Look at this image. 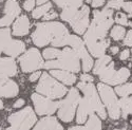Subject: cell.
Here are the masks:
<instances>
[{
	"label": "cell",
	"mask_w": 132,
	"mask_h": 130,
	"mask_svg": "<svg viewBox=\"0 0 132 130\" xmlns=\"http://www.w3.org/2000/svg\"><path fill=\"white\" fill-rule=\"evenodd\" d=\"M70 34L60 22H42L36 26L32 33V41L37 47H45L51 43L54 47H63L69 43Z\"/></svg>",
	"instance_id": "6da1fadb"
},
{
	"label": "cell",
	"mask_w": 132,
	"mask_h": 130,
	"mask_svg": "<svg viewBox=\"0 0 132 130\" xmlns=\"http://www.w3.org/2000/svg\"><path fill=\"white\" fill-rule=\"evenodd\" d=\"M43 68L61 69L77 73L80 70L79 56L74 49L64 48L56 59H50L46 63H43Z\"/></svg>",
	"instance_id": "7a4b0ae2"
},
{
	"label": "cell",
	"mask_w": 132,
	"mask_h": 130,
	"mask_svg": "<svg viewBox=\"0 0 132 130\" xmlns=\"http://www.w3.org/2000/svg\"><path fill=\"white\" fill-rule=\"evenodd\" d=\"M36 91L49 99H61L67 93V88L51 77L48 73H43L39 84L36 87Z\"/></svg>",
	"instance_id": "3957f363"
},
{
	"label": "cell",
	"mask_w": 132,
	"mask_h": 130,
	"mask_svg": "<svg viewBox=\"0 0 132 130\" xmlns=\"http://www.w3.org/2000/svg\"><path fill=\"white\" fill-rule=\"evenodd\" d=\"M80 100V95L77 91V89L72 88L67 97L59 102V107H58V117L62 122L70 123L75 114V110L77 108V105Z\"/></svg>",
	"instance_id": "277c9868"
},
{
	"label": "cell",
	"mask_w": 132,
	"mask_h": 130,
	"mask_svg": "<svg viewBox=\"0 0 132 130\" xmlns=\"http://www.w3.org/2000/svg\"><path fill=\"white\" fill-rule=\"evenodd\" d=\"M97 88L104 104L107 106L109 116L112 120H118L120 116V105L118 100L116 99L114 91L112 90V88H110L108 85L105 84H98Z\"/></svg>",
	"instance_id": "5b68a950"
},
{
	"label": "cell",
	"mask_w": 132,
	"mask_h": 130,
	"mask_svg": "<svg viewBox=\"0 0 132 130\" xmlns=\"http://www.w3.org/2000/svg\"><path fill=\"white\" fill-rule=\"evenodd\" d=\"M9 123L11 127L9 129H22L27 130L34 126L36 123V115L31 107H27L23 110L13 113L9 116Z\"/></svg>",
	"instance_id": "8992f818"
},
{
	"label": "cell",
	"mask_w": 132,
	"mask_h": 130,
	"mask_svg": "<svg viewBox=\"0 0 132 130\" xmlns=\"http://www.w3.org/2000/svg\"><path fill=\"white\" fill-rule=\"evenodd\" d=\"M77 88H79L84 92L85 97L90 102L94 111H96L102 118H106L107 112L105 110L104 105L102 104V102L100 100V97H98V94H97V91H96V88L94 87V85H92L91 83L81 82L77 85Z\"/></svg>",
	"instance_id": "52a82bcc"
},
{
	"label": "cell",
	"mask_w": 132,
	"mask_h": 130,
	"mask_svg": "<svg viewBox=\"0 0 132 130\" xmlns=\"http://www.w3.org/2000/svg\"><path fill=\"white\" fill-rule=\"evenodd\" d=\"M20 67L23 72L28 73L31 71L39 70L43 67V60L40 55V53L37 49L31 48L29 49L22 56L19 58Z\"/></svg>",
	"instance_id": "ba28073f"
},
{
	"label": "cell",
	"mask_w": 132,
	"mask_h": 130,
	"mask_svg": "<svg viewBox=\"0 0 132 130\" xmlns=\"http://www.w3.org/2000/svg\"><path fill=\"white\" fill-rule=\"evenodd\" d=\"M75 51L78 54L79 58H81L82 60V70L85 72L90 71L93 67V60L90 56V54L88 53V51L86 50L85 46H84V41L76 35H70L69 38V43Z\"/></svg>",
	"instance_id": "9c48e42d"
},
{
	"label": "cell",
	"mask_w": 132,
	"mask_h": 130,
	"mask_svg": "<svg viewBox=\"0 0 132 130\" xmlns=\"http://www.w3.org/2000/svg\"><path fill=\"white\" fill-rule=\"evenodd\" d=\"M32 101L34 103V107L36 113L39 115H45V114H52L58 109L59 103L53 102L51 99H46L37 93L32 94Z\"/></svg>",
	"instance_id": "30bf717a"
},
{
	"label": "cell",
	"mask_w": 132,
	"mask_h": 130,
	"mask_svg": "<svg viewBox=\"0 0 132 130\" xmlns=\"http://www.w3.org/2000/svg\"><path fill=\"white\" fill-rule=\"evenodd\" d=\"M89 7L87 5H84L69 21L71 27L77 34H84L85 31L89 27Z\"/></svg>",
	"instance_id": "8fae6325"
},
{
	"label": "cell",
	"mask_w": 132,
	"mask_h": 130,
	"mask_svg": "<svg viewBox=\"0 0 132 130\" xmlns=\"http://www.w3.org/2000/svg\"><path fill=\"white\" fill-rule=\"evenodd\" d=\"M18 85L9 79V77H0V96L3 97H14L18 94Z\"/></svg>",
	"instance_id": "7c38bea8"
},
{
	"label": "cell",
	"mask_w": 132,
	"mask_h": 130,
	"mask_svg": "<svg viewBox=\"0 0 132 130\" xmlns=\"http://www.w3.org/2000/svg\"><path fill=\"white\" fill-rule=\"evenodd\" d=\"M17 74V66L10 57L0 58V77H13Z\"/></svg>",
	"instance_id": "4fadbf2b"
},
{
	"label": "cell",
	"mask_w": 132,
	"mask_h": 130,
	"mask_svg": "<svg viewBox=\"0 0 132 130\" xmlns=\"http://www.w3.org/2000/svg\"><path fill=\"white\" fill-rule=\"evenodd\" d=\"M78 105L79 106H78V111H77V117H76V120H77L78 124H84V123H86L88 115L92 114L94 109H93L92 105L90 104V102L88 101L86 97L79 100Z\"/></svg>",
	"instance_id": "5bb4252c"
},
{
	"label": "cell",
	"mask_w": 132,
	"mask_h": 130,
	"mask_svg": "<svg viewBox=\"0 0 132 130\" xmlns=\"http://www.w3.org/2000/svg\"><path fill=\"white\" fill-rule=\"evenodd\" d=\"M30 31V21L28 16H20L13 26V34L15 36H24Z\"/></svg>",
	"instance_id": "9a60e30c"
},
{
	"label": "cell",
	"mask_w": 132,
	"mask_h": 130,
	"mask_svg": "<svg viewBox=\"0 0 132 130\" xmlns=\"http://www.w3.org/2000/svg\"><path fill=\"white\" fill-rule=\"evenodd\" d=\"M51 74L53 76L59 79L64 85L71 86L76 82V76L73 74V72H69L67 70H61V69H51Z\"/></svg>",
	"instance_id": "2e32d148"
},
{
	"label": "cell",
	"mask_w": 132,
	"mask_h": 130,
	"mask_svg": "<svg viewBox=\"0 0 132 130\" xmlns=\"http://www.w3.org/2000/svg\"><path fill=\"white\" fill-rule=\"evenodd\" d=\"M26 49V45L24 42L20 41V40H12L11 39L10 42L6 45V47L4 48L3 52L7 55L12 56V57H16L19 54H21Z\"/></svg>",
	"instance_id": "e0dca14e"
},
{
	"label": "cell",
	"mask_w": 132,
	"mask_h": 130,
	"mask_svg": "<svg viewBox=\"0 0 132 130\" xmlns=\"http://www.w3.org/2000/svg\"><path fill=\"white\" fill-rule=\"evenodd\" d=\"M110 45V40L109 39H102V40H98L92 45L88 46V49H89L90 53L92 54L93 56L95 57H101L103 55H105V52L107 50V48Z\"/></svg>",
	"instance_id": "ac0fdd59"
},
{
	"label": "cell",
	"mask_w": 132,
	"mask_h": 130,
	"mask_svg": "<svg viewBox=\"0 0 132 130\" xmlns=\"http://www.w3.org/2000/svg\"><path fill=\"white\" fill-rule=\"evenodd\" d=\"M39 129H62V126L57 122L56 117L53 116H47L45 118H42L41 121L37 123L35 126V130Z\"/></svg>",
	"instance_id": "d6986e66"
},
{
	"label": "cell",
	"mask_w": 132,
	"mask_h": 130,
	"mask_svg": "<svg viewBox=\"0 0 132 130\" xmlns=\"http://www.w3.org/2000/svg\"><path fill=\"white\" fill-rule=\"evenodd\" d=\"M130 76V71L128 68H120L118 71H116L113 75V77L109 85H119L126 82Z\"/></svg>",
	"instance_id": "ffe728a7"
},
{
	"label": "cell",
	"mask_w": 132,
	"mask_h": 130,
	"mask_svg": "<svg viewBox=\"0 0 132 130\" xmlns=\"http://www.w3.org/2000/svg\"><path fill=\"white\" fill-rule=\"evenodd\" d=\"M5 15L11 16L13 18H16L20 14V6L16 0H7L4 6Z\"/></svg>",
	"instance_id": "44dd1931"
},
{
	"label": "cell",
	"mask_w": 132,
	"mask_h": 130,
	"mask_svg": "<svg viewBox=\"0 0 132 130\" xmlns=\"http://www.w3.org/2000/svg\"><path fill=\"white\" fill-rule=\"evenodd\" d=\"M115 73V69H114V62L110 61L107 66L105 67V69L100 73V77H101V80L104 82V83H107L108 85L111 82L113 75Z\"/></svg>",
	"instance_id": "7402d4cb"
},
{
	"label": "cell",
	"mask_w": 132,
	"mask_h": 130,
	"mask_svg": "<svg viewBox=\"0 0 132 130\" xmlns=\"http://www.w3.org/2000/svg\"><path fill=\"white\" fill-rule=\"evenodd\" d=\"M119 105L124 118H126L129 114H132V97H122V100L119 101Z\"/></svg>",
	"instance_id": "603a6c76"
},
{
	"label": "cell",
	"mask_w": 132,
	"mask_h": 130,
	"mask_svg": "<svg viewBox=\"0 0 132 130\" xmlns=\"http://www.w3.org/2000/svg\"><path fill=\"white\" fill-rule=\"evenodd\" d=\"M110 61H111V57L108 56V55H103L101 57H98V59H97V61L95 63V67L93 69L94 74L100 75V73L105 69V67L107 66Z\"/></svg>",
	"instance_id": "cb8c5ba5"
},
{
	"label": "cell",
	"mask_w": 132,
	"mask_h": 130,
	"mask_svg": "<svg viewBox=\"0 0 132 130\" xmlns=\"http://www.w3.org/2000/svg\"><path fill=\"white\" fill-rule=\"evenodd\" d=\"M11 39L12 38H11V32L9 29L0 30V54H1V52H3L4 48L6 47Z\"/></svg>",
	"instance_id": "d4e9b609"
},
{
	"label": "cell",
	"mask_w": 132,
	"mask_h": 130,
	"mask_svg": "<svg viewBox=\"0 0 132 130\" xmlns=\"http://www.w3.org/2000/svg\"><path fill=\"white\" fill-rule=\"evenodd\" d=\"M51 7H52V4L51 3H46V4H41L40 6H38L37 9H35L34 11L32 12V16H33V18H35V19H38V18H40V17H43L45 16L49 11L51 10Z\"/></svg>",
	"instance_id": "484cf974"
},
{
	"label": "cell",
	"mask_w": 132,
	"mask_h": 130,
	"mask_svg": "<svg viewBox=\"0 0 132 130\" xmlns=\"http://www.w3.org/2000/svg\"><path fill=\"white\" fill-rule=\"evenodd\" d=\"M86 129H102V122L98 120L95 114H90L89 120L87 122Z\"/></svg>",
	"instance_id": "4316f807"
},
{
	"label": "cell",
	"mask_w": 132,
	"mask_h": 130,
	"mask_svg": "<svg viewBox=\"0 0 132 130\" xmlns=\"http://www.w3.org/2000/svg\"><path fill=\"white\" fill-rule=\"evenodd\" d=\"M115 92L122 97L128 96L129 94H132V83L131 84H125L122 86H117L115 88Z\"/></svg>",
	"instance_id": "83f0119b"
},
{
	"label": "cell",
	"mask_w": 132,
	"mask_h": 130,
	"mask_svg": "<svg viewBox=\"0 0 132 130\" xmlns=\"http://www.w3.org/2000/svg\"><path fill=\"white\" fill-rule=\"evenodd\" d=\"M77 13V9H74V7H71V6H65V7H63V10H62V12H61V14H60V17H61V19L62 20H65V21H70L73 17H74V15Z\"/></svg>",
	"instance_id": "f1b7e54d"
},
{
	"label": "cell",
	"mask_w": 132,
	"mask_h": 130,
	"mask_svg": "<svg viewBox=\"0 0 132 130\" xmlns=\"http://www.w3.org/2000/svg\"><path fill=\"white\" fill-rule=\"evenodd\" d=\"M60 53H61V51L55 49V48H48L43 51L42 55L46 59L50 60V59H56L60 55Z\"/></svg>",
	"instance_id": "f546056e"
},
{
	"label": "cell",
	"mask_w": 132,
	"mask_h": 130,
	"mask_svg": "<svg viewBox=\"0 0 132 130\" xmlns=\"http://www.w3.org/2000/svg\"><path fill=\"white\" fill-rule=\"evenodd\" d=\"M125 36V29L123 27H119V26H116L112 29L111 31V37L114 39V40H120L123 39Z\"/></svg>",
	"instance_id": "4dcf8cb0"
},
{
	"label": "cell",
	"mask_w": 132,
	"mask_h": 130,
	"mask_svg": "<svg viewBox=\"0 0 132 130\" xmlns=\"http://www.w3.org/2000/svg\"><path fill=\"white\" fill-rule=\"evenodd\" d=\"M115 21L122 26H127L128 25V17L124 13H117L115 16Z\"/></svg>",
	"instance_id": "1f68e13d"
},
{
	"label": "cell",
	"mask_w": 132,
	"mask_h": 130,
	"mask_svg": "<svg viewBox=\"0 0 132 130\" xmlns=\"http://www.w3.org/2000/svg\"><path fill=\"white\" fill-rule=\"evenodd\" d=\"M124 4V0H110L108 2L107 6L110 9H114V10H118L123 6Z\"/></svg>",
	"instance_id": "d6a6232c"
},
{
	"label": "cell",
	"mask_w": 132,
	"mask_h": 130,
	"mask_svg": "<svg viewBox=\"0 0 132 130\" xmlns=\"http://www.w3.org/2000/svg\"><path fill=\"white\" fill-rule=\"evenodd\" d=\"M13 20H14L13 17L7 16V15H5L2 18H0V28H3V27L6 28V27H9L11 23L13 22Z\"/></svg>",
	"instance_id": "836d02e7"
},
{
	"label": "cell",
	"mask_w": 132,
	"mask_h": 130,
	"mask_svg": "<svg viewBox=\"0 0 132 130\" xmlns=\"http://www.w3.org/2000/svg\"><path fill=\"white\" fill-rule=\"evenodd\" d=\"M84 2V0H69V3H68V6H71V7H74V9H78L81 6Z\"/></svg>",
	"instance_id": "e575fe53"
},
{
	"label": "cell",
	"mask_w": 132,
	"mask_h": 130,
	"mask_svg": "<svg viewBox=\"0 0 132 130\" xmlns=\"http://www.w3.org/2000/svg\"><path fill=\"white\" fill-rule=\"evenodd\" d=\"M56 17H57V13L53 10H50L49 12L43 16V20H52V19H55Z\"/></svg>",
	"instance_id": "d590c367"
},
{
	"label": "cell",
	"mask_w": 132,
	"mask_h": 130,
	"mask_svg": "<svg viewBox=\"0 0 132 130\" xmlns=\"http://www.w3.org/2000/svg\"><path fill=\"white\" fill-rule=\"evenodd\" d=\"M34 6H35V0H27V1L24 2V4H23L24 10L29 11V12L34 9Z\"/></svg>",
	"instance_id": "8d00e7d4"
},
{
	"label": "cell",
	"mask_w": 132,
	"mask_h": 130,
	"mask_svg": "<svg viewBox=\"0 0 132 130\" xmlns=\"http://www.w3.org/2000/svg\"><path fill=\"white\" fill-rule=\"evenodd\" d=\"M124 43H125V46H128V47H132V30L129 31L125 39H124Z\"/></svg>",
	"instance_id": "74e56055"
},
{
	"label": "cell",
	"mask_w": 132,
	"mask_h": 130,
	"mask_svg": "<svg viewBox=\"0 0 132 130\" xmlns=\"http://www.w3.org/2000/svg\"><path fill=\"white\" fill-rule=\"evenodd\" d=\"M80 79H81V82H85V83H92L94 78L89 74H81L80 75Z\"/></svg>",
	"instance_id": "f35d334b"
},
{
	"label": "cell",
	"mask_w": 132,
	"mask_h": 130,
	"mask_svg": "<svg viewBox=\"0 0 132 130\" xmlns=\"http://www.w3.org/2000/svg\"><path fill=\"white\" fill-rule=\"evenodd\" d=\"M59 7H65L69 3V0H53Z\"/></svg>",
	"instance_id": "ab89813d"
},
{
	"label": "cell",
	"mask_w": 132,
	"mask_h": 130,
	"mask_svg": "<svg viewBox=\"0 0 132 130\" xmlns=\"http://www.w3.org/2000/svg\"><path fill=\"white\" fill-rule=\"evenodd\" d=\"M129 55H130V51L124 50V51H122V53H120L119 58H120V60H127L129 58Z\"/></svg>",
	"instance_id": "60d3db41"
},
{
	"label": "cell",
	"mask_w": 132,
	"mask_h": 130,
	"mask_svg": "<svg viewBox=\"0 0 132 130\" xmlns=\"http://www.w3.org/2000/svg\"><path fill=\"white\" fill-rule=\"evenodd\" d=\"M122 7H124V10L126 11V12L132 13V2H124Z\"/></svg>",
	"instance_id": "b9f144b4"
},
{
	"label": "cell",
	"mask_w": 132,
	"mask_h": 130,
	"mask_svg": "<svg viewBox=\"0 0 132 130\" xmlns=\"http://www.w3.org/2000/svg\"><path fill=\"white\" fill-rule=\"evenodd\" d=\"M40 72H35V73H33L32 75H31V76H30V78H29V80L30 82H36L37 79H39V76H40Z\"/></svg>",
	"instance_id": "7bdbcfd3"
},
{
	"label": "cell",
	"mask_w": 132,
	"mask_h": 130,
	"mask_svg": "<svg viewBox=\"0 0 132 130\" xmlns=\"http://www.w3.org/2000/svg\"><path fill=\"white\" fill-rule=\"evenodd\" d=\"M104 2H105V0H92L91 3L93 7H100L104 4Z\"/></svg>",
	"instance_id": "ee69618b"
},
{
	"label": "cell",
	"mask_w": 132,
	"mask_h": 130,
	"mask_svg": "<svg viewBox=\"0 0 132 130\" xmlns=\"http://www.w3.org/2000/svg\"><path fill=\"white\" fill-rule=\"evenodd\" d=\"M24 100H22V99H20V100H18V101H16L15 102V104H14V108H20V107H22L23 105H24Z\"/></svg>",
	"instance_id": "f6af8a7d"
},
{
	"label": "cell",
	"mask_w": 132,
	"mask_h": 130,
	"mask_svg": "<svg viewBox=\"0 0 132 130\" xmlns=\"http://www.w3.org/2000/svg\"><path fill=\"white\" fill-rule=\"evenodd\" d=\"M118 52V47H112L111 48V54H117Z\"/></svg>",
	"instance_id": "bcb514c9"
},
{
	"label": "cell",
	"mask_w": 132,
	"mask_h": 130,
	"mask_svg": "<svg viewBox=\"0 0 132 130\" xmlns=\"http://www.w3.org/2000/svg\"><path fill=\"white\" fill-rule=\"evenodd\" d=\"M128 25L132 28V13H130V15L128 17Z\"/></svg>",
	"instance_id": "7dc6e473"
},
{
	"label": "cell",
	"mask_w": 132,
	"mask_h": 130,
	"mask_svg": "<svg viewBox=\"0 0 132 130\" xmlns=\"http://www.w3.org/2000/svg\"><path fill=\"white\" fill-rule=\"evenodd\" d=\"M46 2H48V0H37V4L38 5H41V4L46 3Z\"/></svg>",
	"instance_id": "c3c4849f"
},
{
	"label": "cell",
	"mask_w": 132,
	"mask_h": 130,
	"mask_svg": "<svg viewBox=\"0 0 132 130\" xmlns=\"http://www.w3.org/2000/svg\"><path fill=\"white\" fill-rule=\"evenodd\" d=\"M2 108H3V103L1 100H0V109H2Z\"/></svg>",
	"instance_id": "681fc988"
},
{
	"label": "cell",
	"mask_w": 132,
	"mask_h": 130,
	"mask_svg": "<svg viewBox=\"0 0 132 130\" xmlns=\"http://www.w3.org/2000/svg\"><path fill=\"white\" fill-rule=\"evenodd\" d=\"M86 1H87V3H91V2H92V0H86Z\"/></svg>",
	"instance_id": "f907efd6"
}]
</instances>
